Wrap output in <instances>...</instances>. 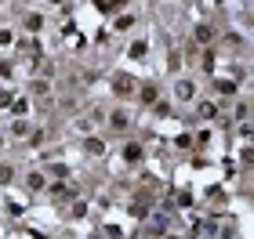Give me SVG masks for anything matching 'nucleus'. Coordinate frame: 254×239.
<instances>
[{
  "label": "nucleus",
  "instance_id": "nucleus-8",
  "mask_svg": "<svg viewBox=\"0 0 254 239\" xmlns=\"http://www.w3.org/2000/svg\"><path fill=\"white\" fill-rule=\"evenodd\" d=\"M175 95H178V101H192V95H196V87H192V80H178V87H175Z\"/></svg>",
  "mask_w": 254,
  "mask_h": 239
},
{
  "label": "nucleus",
  "instance_id": "nucleus-26",
  "mask_svg": "<svg viewBox=\"0 0 254 239\" xmlns=\"http://www.w3.org/2000/svg\"><path fill=\"white\" fill-rule=\"evenodd\" d=\"M251 26H254V15H251Z\"/></svg>",
  "mask_w": 254,
  "mask_h": 239
},
{
  "label": "nucleus",
  "instance_id": "nucleus-16",
  "mask_svg": "<svg viewBox=\"0 0 254 239\" xmlns=\"http://www.w3.org/2000/svg\"><path fill=\"white\" fill-rule=\"evenodd\" d=\"M240 138H247V142H254V123H240Z\"/></svg>",
  "mask_w": 254,
  "mask_h": 239
},
{
  "label": "nucleus",
  "instance_id": "nucleus-27",
  "mask_svg": "<svg viewBox=\"0 0 254 239\" xmlns=\"http://www.w3.org/2000/svg\"><path fill=\"white\" fill-rule=\"evenodd\" d=\"M0 145H4V138H0Z\"/></svg>",
  "mask_w": 254,
  "mask_h": 239
},
{
  "label": "nucleus",
  "instance_id": "nucleus-7",
  "mask_svg": "<svg viewBox=\"0 0 254 239\" xmlns=\"http://www.w3.org/2000/svg\"><path fill=\"white\" fill-rule=\"evenodd\" d=\"M48 196H51L55 203H69V199H73V189H69V185H51Z\"/></svg>",
  "mask_w": 254,
  "mask_h": 239
},
{
  "label": "nucleus",
  "instance_id": "nucleus-18",
  "mask_svg": "<svg viewBox=\"0 0 254 239\" xmlns=\"http://www.w3.org/2000/svg\"><path fill=\"white\" fill-rule=\"evenodd\" d=\"M11 178H15V170H11V167L4 163V167H0V185H7V181H11Z\"/></svg>",
  "mask_w": 254,
  "mask_h": 239
},
{
  "label": "nucleus",
  "instance_id": "nucleus-20",
  "mask_svg": "<svg viewBox=\"0 0 254 239\" xmlns=\"http://www.w3.org/2000/svg\"><path fill=\"white\" fill-rule=\"evenodd\" d=\"M11 40H15V33H11V29H0V48H7Z\"/></svg>",
  "mask_w": 254,
  "mask_h": 239
},
{
  "label": "nucleus",
  "instance_id": "nucleus-24",
  "mask_svg": "<svg viewBox=\"0 0 254 239\" xmlns=\"http://www.w3.org/2000/svg\"><path fill=\"white\" fill-rule=\"evenodd\" d=\"M244 167H254V149H244Z\"/></svg>",
  "mask_w": 254,
  "mask_h": 239
},
{
  "label": "nucleus",
  "instance_id": "nucleus-10",
  "mask_svg": "<svg viewBox=\"0 0 254 239\" xmlns=\"http://www.w3.org/2000/svg\"><path fill=\"white\" fill-rule=\"evenodd\" d=\"M124 159H127V163H138V159H142V145H138V142H127V145H124Z\"/></svg>",
  "mask_w": 254,
  "mask_h": 239
},
{
  "label": "nucleus",
  "instance_id": "nucleus-4",
  "mask_svg": "<svg viewBox=\"0 0 254 239\" xmlns=\"http://www.w3.org/2000/svg\"><path fill=\"white\" fill-rule=\"evenodd\" d=\"M109 127L120 131V134L131 127V116H127V109H113V112H109Z\"/></svg>",
  "mask_w": 254,
  "mask_h": 239
},
{
  "label": "nucleus",
  "instance_id": "nucleus-9",
  "mask_svg": "<svg viewBox=\"0 0 254 239\" xmlns=\"http://www.w3.org/2000/svg\"><path fill=\"white\" fill-rule=\"evenodd\" d=\"M84 152H91V156H106V142H102V138H91V134H87V138H84Z\"/></svg>",
  "mask_w": 254,
  "mask_h": 239
},
{
  "label": "nucleus",
  "instance_id": "nucleus-17",
  "mask_svg": "<svg viewBox=\"0 0 254 239\" xmlns=\"http://www.w3.org/2000/svg\"><path fill=\"white\" fill-rule=\"evenodd\" d=\"M134 26V15H120L117 18V29H131Z\"/></svg>",
  "mask_w": 254,
  "mask_h": 239
},
{
  "label": "nucleus",
  "instance_id": "nucleus-25",
  "mask_svg": "<svg viewBox=\"0 0 254 239\" xmlns=\"http://www.w3.org/2000/svg\"><path fill=\"white\" fill-rule=\"evenodd\" d=\"M7 105H11V95L4 91V95H0V109H7Z\"/></svg>",
  "mask_w": 254,
  "mask_h": 239
},
{
  "label": "nucleus",
  "instance_id": "nucleus-1",
  "mask_svg": "<svg viewBox=\"0 0 254 239\" xmlns=\"http://www.w3.org/2000/svg\"><path fill=\"white\" fill-rule=\"evenodd\" d=\"M218 40V29L211 26V22H196V26H192V44H196V48H211V44Z\"/></svg>",
  "mask_w": 254,
  "mask_h": 239
},
{
  "label": "nucleus",
  "instance_id": "nucleus-22",
  "mask_svg": "<svg viewBox=\"0 0 254 239\" xmlns=\"http://www.w3.org/2000/svg\"><path fill=\"white\" fill-rule=\"evenodd\" d=\"M33 95H48V80H37V84H33Z\"/></svg>",
  "mask_w": 254,
  "mask_h": 239
},
{
  "label": "nucleus",
  "instance_id": "nucleus-15",
  "mask_svg": "<svg viewBox=\"0 0 254 239\" xmlns=\"http://www.w3.org/2000/svg\"><path fill=\"white\" fill-rule=\"evenodd\" d=\"M131 58H145V40H134L131 44Z\"/></svg>",
  "mask_w": 254,
  "mask_h": 239
},
{
  "label": "nucleus",
  "instance_id": "nucleus-14",
  "mask_svg": "<svg viewBox=\"0 0 254 239\" xmlns=\"http://www.w3.org/2000/svg\"><path fill=\"white\" fill-rule=\"evenodd\" d=\"M247 112H251V109H247V101H233V116H236V123H244V120H247Z\"/></svg>",
  "mask_w": 254,
  "mask_h": 239
},
{
  "label": "nucleus",
  "instance_id": "nucleus-11",
  "mask_svg": "<svg viewBox=\"0 0 254 239\" xmlns=\"http://www.w3.org/2000/svg\"><path fill=\"white\" fill-rule=\"evenodd\" d=\"M164 232H167V218H160V214H156L153 225H145V236H164Z\"/></svg>",
  "mask_w": 254,
  "mask_h": 239
},
{
  "label": "nucleus",
  "instance_id": "nucleus-6",
  "mask_svg": "<svg viewBox=\"0 0 254 239\" xmlns=\"http://www.w3.org/2000/svg\"><path fill=\"white\" fill-rule=\"evenodd\" d=\"M26 189H29V192H48V181H44V174L29 170V174H26Z\"/></svg>",
  "mask_w": 254,
  "mask_h": 239
},
{
  "label": "nucleus",
  "instance_id": "nucleus-21",
  "mask_svg": "<svg viewBox=\"0 0 254 239\" xmlns=\"http://www.w3.org/2000/svg\"><path fill=\"white\" fill-rule=\"evenodd\" d=\"M84 214H87V203H84V199L73 203V218H84Z\"/></svg>",
  "mask_w": 254,
  "mask_h": 239
},
{
  "label": "nucleus",
  "instance_id": "nucleus-5",
  "mask_svg": "<svg viewBox=\"0 0 254 239\" xmlns=\"http://www.w3.org/2000/svg\"><path fill=\"white\" fill-rule=\"evenodd\" d=\"M22 29H26V33H33V37H37V33L44 29V15H40V11H29V15L22 18Z\"/></svg>",
  "mask_w": 254,
  "mask_h": 239
},
{
  "label": "nucleus",
  "instance_id": "nucleus-13",
  "mask_svg": "<svg viewBox=\"0 0 254 239\" xmlns=\"http://www.w3.org/2000/svg\"><path fill=\"white\" fill-rule=\"evenodd\" d=\"M196 112H200L203 120H214L218 116V105H214V101H200V109H196Z\"/></svg>",
  "mask_w": 254,
  "mask_h": 239
},
{
  "label": "nucleus",
  "instance_id": "nucleus-2",
  "mask_svg": "<svg viewBox=\"0 0 254 239\" xmlns=\"http://www.w3.org/2000/svg\"><path fill=\"white\" fill-rule=\"evenodd\" d=\"M113 91H117L120 98H134L138 84H134V76H131V73H117V76H113Z\"/></svg>",
  "mask_w": 254,
  "mask_h": 239
},
{
  "label": "nucleus",
  "instance_id": "nucleus-23",
  "mask_svg": "<svg viewBox=\"0 0 254 239\" xmlns=\"http://www.w3.org/2000/svg\"><path fill=\"white\" fill-rule=\"evenodd\" d=\"M175 145H178V149H192V138H189V134H182V138H178Z\"/></svg>",
  "mask_w": 254,
  "mask_h": 239
},
{
  "label": "nucleus",
  "instance_id": "nucleus-3",
  "mask_svg": "<svg viewBox=\"0 0 254 239\" xmlns=\"http://www.w3.org/2000/svg\"><path fill=\"white\" fill-rule=\"evenodd\" d=\"M138 98H142V105H160V87L156 84H142L138 87Z\"/></svg>",
  "mask_w": 254,
  "mask_h": 239
},
{
  "label": "nucleus",
  "instance_id": "nucleus-12",
  "mask_svg": "<svg viewBox=\"0 0 254 239\" xmlns=\"http://www.w3.org/2000/svg\"><path fill=\"white\" fill-rule=\"evenodd\" d=\"M214 91L218 95H236V80H214Z\"/></svg>",
  "mask_w": 254,
  "mask_h": 239
},
{
  "label": "nucleus",
  "instance_id": "nucleus-28",
  "mask_svg": "<svg viewBox=\"0 0 254 239\" xmlns=\"http://www.w3.org/2000/svg\"><path fill=\"white\" fill-rule=\"evenodd\" d=\"M167 239H175V236H167Z\"/></svg>",
  "mask_w": 254,
  "mask_h": 239
},
{
  "label": "nucleus",
  "instance_id": "nucleus-19",
  "mask_svg": "<svg viewBox=\"0 0 254 239\" xmlns=\"http://www.w3.org/2000/svg\"><path fill=\"white\" fill-rule=\"evenodd\" d=\"M51 174H55V178H65L69 167H65V163H51Z\"/></svg>",
  "mask_w": 254,
  "mask_h": 239
}]
</instances>
